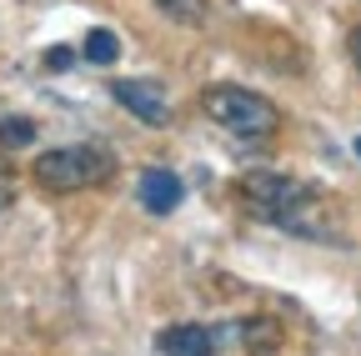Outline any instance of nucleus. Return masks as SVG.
I'll return each mask as SVG.
<instances>
[{
	"label": "nucleus",
	"instance_id": "f257e3e1",
	"mask_svg": "<svg viewBox=\"0 0 361 356\" xmlns=\"http://www.w3.org/2000/svg\"><path fill=\"white\" fill-rule=\"evenodd\" d=\"M30 176L56 191V196H71V191H90V186H106L116 176V156L106 146H56V151H40Z\"/></svg>",
	"mask_w": 361,
	"mask_h": 356
},
{
	"label": "nucleus",
	"instance_id": "0eeeda50",
	"mask_svg": "<svg viewBox=\"0 0 361 356\" xmlns=\"http://www.w3.org/2000/svg\"><path fill=\"white\" fill-rule=\"evenodd\" d=\"M85 61L116 66V61H121V40H116L111 30H90V35H85Z\"/></svg>",
	"mask_w": 361,
	"mask_h": 356
},
{
	"label": "nucleus",
	"instance_id": "20e7f679",
	"mask_svg": "<svg viewBox=\"0 0 361 356\" xmlns=\"http://www.w3.org/2000/svg\"><path fill=\"white\" fill-rule=\"evenodd\" d=\"M111 96L135 116V121H146V125H166L171 121V101L156 80H116L111 85Z\"/></svg>",
	"mask_w": 361,
	"mask_h": 356
},
{
	"label": "nucleus",
	"instance_id": "39448f33",
	"mask_svg": "<svg viewBox=\"0 0 361 356\" xmlns=\"http://www.w3.org/2000/svg\"><path fill=\"white\" fill-rule=\"evenodd\" d=\"M135 196H141V206H146L151 216H171V211L180 206V196H186V186H180L176 171L151 166V171H141V181H135Z\"/></svg>",
	"mask_w": 361,
	"mask_h": 356
},
{
	"label": "nucleus",
	"instance_id": "423d86ee",
	"mask_svg": "<svg viewBox=\"0 0 361 356\" xmlns=\"http://www.w3.org/2000/svg\"><path fill=\"white\" fill-rule=\"evenodd\" d=\"M156 346L161 356H216V336L206 326H166Z\"/></svg>",
	"mask_w": 361,
	"mask_h": 356
},
{
	"label": "nucleus",
	"instance_id": "1a4fd4ad",
	"mask_svg": "<svg viewBox=\"0 0 361 356\" xmlns=\"http://www.w3.org/2000/svg\"><path fill=\"white\" fill-rule=\"evenodd\" d=\"M0 141H6V146H30L35 141V125L30 121H6V125H0Z\"/></svg>",
	"mask_w": 361,
	"mask_h": 356
},
{
	"label": "nucleus",
	"instance_id": "9d476101",
	"mask_svg": "<svg viewBox=\"0 0 361 356\" xmlns=\"http://www.w3.org/2000/svg\"><path fill=\"white\" fill-rule=\"evenodd\" d=\"M75 61V51L71 46H56V51H45V70H66Z\"/></svg>",
	"mask_w": 361,
	"mask_h": 356
},
{
	"label": "nucleus",
	"instance_id": "9b49d317",
	"mask_svg": "<svg viewBox=\"0 0 361 356\" xmlns=\"http://www.w3.org/2000/svg\"><path fill=\"white\" fill-rule=\"evenodd\" d=\"M0 206H11V161L0 156Z\"/></svg>",
	"mask_w": 361,
	"mask_h": 356
},
{
	"label": "nucleus",
	"instance_id": "f8f14e48",
	"mask_svg": "<svg viewBox=\"0 0 361 356\" xmlns=\"http://www.w3.org/2000/svg\"><path fill=\"white\" fill-rule=\"evenodd\" d=\"M346 51H351V66H356V70H361V25H356V30H351V40H346Z\"/></svg>",
	"mask_w": 361,
	"mask_h": 356
},
{
	"label": "nucleus",
	"instance_id": "f03ea898",
	"mask_svg": "<svg viewBox=\"0 0 361 356\" xmlns=\"http://www.w3.org/2000/svg\"><path fill=\"white\" fill-rule=\"evenodd\" d=\"M201 111L221 130L241 136V141H266V136L281 130V111L271 106L266 96L246 91V85H206V91H201Z\"/></svg>",
	"mask_w": 361,
	"mask_h": 356
},
{
	"label": "nucleus",
	"instance_id": "6e6552de",
	"mask_svg": "<svg viewBox=\"0 0 361 356\" xmlns=\"http://www.w3.org/2000/svg\"><path fill=\"white\" fill-rule=\"evenodd\" d=\"M156 6H161L166 16H176V20H186V25H196V20L206 16V0H156Z\"/></svg>",
	"mask_w": 361,
	"mask_h": 356
},
{
	"label": "nucleus",
	"instance_id": "7ed1b4c3",
	"mask_svg": "<svg viewBox=\"0 0 361 356\" xmlns=\"http://www.w3.org/2000/svg\"><path fill=\"white\" fill-rule=\"evenodd\" d=\"M241 201H246V211H256L261 221H276V226H286V231L316 236V226L306 221V211H311L316 201H311V191H306L301 181H291V176H276V171H251V176H241Z\"/></svg>",
	"mask_w": 361,
	"mask_h": 356
}]
</instances>
